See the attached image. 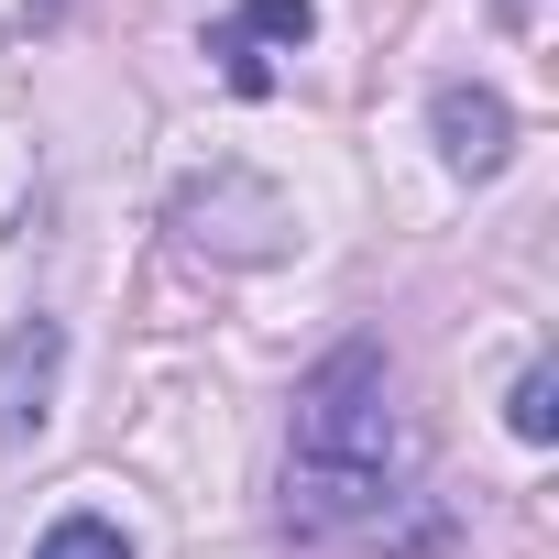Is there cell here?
I'll return each instance as SVG.
<instances>
[{"instance_id": "cell-1", "label": "cell", "mask_w": 559, "mask_h": 559, "mask_svg": "<svg viewBox=\"0 0 559 559\" xmlns=\"http://www.w3.org/2000/svg\"><path fill=\"white\" fill-rule=\"evenodd\" d=\"M417 493V428L395 406V362L373 341H341L308 384H297V428H286V515L308 537H362Z\"/></svg>"}, {"instance_id": "cell-2", "label": "cell", "mask_w": 559, "mask_h": 559, "mask_svg": "<svg viewBox=\"0 0 559 559\" xmlns=\"http://www.w3.org/2000/svg\"><path fill=\"white\" fill-rule=\"evenodd\" d=\"M56 373H67V330L56 319H23L12 341H0V450H23L56 406Z\"/></svg>"}, {"instance_id": "cell-3", "label": "cell", "mask_w": 559, "mask_h": 559, "mask_svg": "<svg viewBox=\"0 0 559 559\" xmlns=\"http://www.w3.org/2000/svg\"><path fill=\"white\" fill-rule=\"evenodd\" d=\"M308 34H319L308 0H241V12L209 34V56H219V78H230L241 99H263V88H274V56H263V45H308Z\"/></svg>"}, {"instance_id": "cell-4", "label": "cell", "mask_w": 559, "mask_h": 559, "mask_svg": "<svg viewBox=\"0 0 559 559\" xmlns=\"http://www.w3.org/2000/svg\"><path fill=\"white\" fill-rule=\"evenodd\" d=\"M428 121H439V154H450L461 176H493V165L515 154V110H504L493 88H461V78H450V88L428 99Z\"/></svg>"}, {"instance_id": "cell-5", "label": "cell", "mask_w": 559, "mask_h": 559, "mask_svg": "<svg viewBox=\"0 0 559 559\" xmlns=\"http://www.w3.org/2000/svg\"><path fill=\"white\" fill-rule=\"evenodd\" d=\"M504 417H515V439H526V450H548V439H559V373H548V362H526V384H515V406H504Z\"/></svg>"}, {"instance_id": "cell-6", "label": "cell", "mask_w": 559, "mask_h": 559, "mask_svg": "<svg viewBox=\"0 0 559 559\" xmlns=\"http://www.w3.org/2000/svg\"><path fill=\"white\" fill-rule=\"evenodd\" d=\"M34 559H132V548H121V526H110V515H67V526H45V548H34Z\"/></svg>"}]
</instances>
